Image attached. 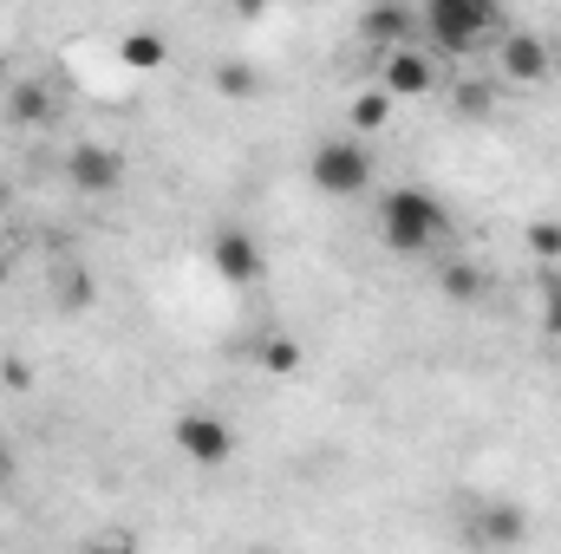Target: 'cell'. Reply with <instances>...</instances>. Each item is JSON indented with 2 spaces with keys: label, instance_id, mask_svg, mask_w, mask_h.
Returning <instances> with one entry per match:
<instances>
[{
  "label": "cell",
  "instance_id": "obj_6",
  "mask_svg": "<svg viewBox=\"0 0 561 554\" xmlns=\"http://www.w3.org/2000/svg\"><path fill=\"white\" fill-rule=\"evenodd\" d=\"M209 262H216V275L229 280V287H255L262 280V242L249 235V229H222L216 242H209Z\"/></svg>",
  "mask_w": 561,
  "mask_h": 554
},
{
  "label": "cell",
  "instance_id": "obj_4",
  "mask_svg": "<svg viewBox=\"0 0 561 554\" xmlns=\"http://www.w3.org/2000/svg\"><path fill=\"white\" fill-rule=\"evenodd\" d=\"M176 450L196 470H216V463L236 457V430H229V417H216V412H183L176 417Z\"/></svg>",
  "mask_w": 561,
  "mask_h": 554
},
{
  "label": "cell",
  "instance_id": "obj_15",
  "mask_svg": "<svg viewBox=\"0 0 561 554\" xmlns=\"http://www.w3.org/2000/svg\"><path fill=\"white\" fill-rule=\"evenodd\" d=\"M255 359H262V372H275V379H287V372H300V339H287V333H268Z\"/></svg>",
  "mask_w": 561,
  "mask_h": 554
},
{
  "label": "cell",
  "instance_id": "obj_9",
  "mask_svg": "<svg viewBox=\"0 0 561 554\" xmlns=\"http://www.w3.org/2000/svg\"><path fill=\"white\" fill-rule=\"evenodd\" d=\"M496 66H503V79H516V85H542V79L556 72V53H549L536 33H510L503 53H496Z\"/></svg>",
  "mask_w": 561,
  "mask_h": 554
},
{
  "label": "cell",
  "instance_id": "obj_25",
  "mask_svg": "<svg viewBox=\"0 0 561 554\" xmlns=\"http://www.w3.org/2000/svg\"><path fill=\"white\" fill-rule=\"evenodd\" d=\"M0 85H7V53H0Z\"/></svg>",
  "mask_w": 561,
  "mask_h": 554
},
{
  "label": "cell",
  "instance_id": "obj_11",
  "mask_svg": "<svg viewBox=\"0 0 561 554\" xmlns=\"http://www.w3.org/2000/svg\"><path fill=\"white\" fill-rule=\"evenodd\" d=\"M437 293L457 300V307H477V300L490 293V275H483L477 262H437Z\"/></svg>",
  "mask_w": 561,
  "mask_h": 554
},
{
  "label": "cell",
  "instance_id": "obj_17",
  "mask_svg": "<svg viewBox=\"0 0 561 554\" xmlns=\"http://www.w3.org/2000/svg\"><path fill=\"white\" fill-rule=\"evenodd\" d=\"M386 118H392V99H386L379 85H366V92L353 99V125H359V131H379Z\"/></svg>",
  "mask_w": 561,
  "mask_h": 554
},
{
  "label": "cell",
  "instance_id": "obj_2",
  "mask_svg": "<svg viewBox=\"0 0 561 554\" xmlns=\"http://www.w3.org/2000/svg\"><path fill=\"white\" fill-rule=\"evenodd\" d=\"M419 26L431 33L437 53H470L483 33L503 26V7H496V0H431L419 13Z\"/></svg>",
  "mask_w": 561,
  "mask_h": 554
},
{
  "label": "cell",
  "instance_id": "obj_8",
  "mask_svg": "<svg viewBox=\"0 0 561 554\" xmlns=\"http://www.w3.org/2000/svg\"><path fill=\"white\" fill-rule=\"evenodd\" d=\"M470 542H477V549H523V542H529L523 503H483V509L470 516Z\"/></svg>",
  "mask_w": 561,
  "mask_h": 554
},
{
  "label": "cell",
  "instance_id": "obj_26",
  "mask_svg": "<svg viewBox=\"0 0 561 554\" xmlns=\"http://www.w3.org/2000/svg\"><path fill=\"white\" fill-rule=\"evenodd\" d=\"M0 203H7V183H0Z\"/></svg>",
  "mask_w": 561,
  "mask_h": 554
},
{
  "label": "cell",
  "instance_id": "obj_23",
  "mask_svg": "<svg viewBox=\"0 0 561 554\" xmlns=\"http://www.w3.org/2000/svg\"><path fill=\"white\" fill-rule=\"evenodd\" d=\"M85 554H131L125 542H99V549H85Z\"/></svg>",
  "mask_w": 561,
  "mask_h": 554
},
{
  "label": "cell",
  "instance_id": "obj_1",
  "mask_svg": "<svg viewBox=\"0 0 561 554\" xmlns=\"http://www.w3.org/2000/svg\"><path fill=\"white\" fill-rule=\"evenodd\" d=\"M444 222H450V216H444V203H437L431 189L399 183V189L379 196V242H386L392 255H424V249H437Z\"/></svg>",
  "mask_w": 561,
  "mask_h": 554
},
{
  "label": "cell",
  "instance_id": "obj_22",
  "mask_svg": "<svg viewBox=\"0 0 561 554\" xmlns=\"http://www.w3.org/2000/svg\"><path fill=\"white\" fill-rule=\"evenodd\" d=\"M13 470H20V463H13V450H7V443H0V489H7V483H13Z\"/></svg>",
  "mask_w": 561,
  "mask_h": 554
},
{
  "label": "cell",
  "instance_id": "obj_5",
  "mask_svg": "<svg viewBox=\"0 0 561 554\" xmlns=\"http://www.w3.org/2000/svg\"><path fill=\"white\" fill-rule=\"evenodd\" d=\"M66 183H72L79 196H112V189L125 183V157H118L112 143H72V157H66Z\"/></svg>",
  "mask_w": 561,
  "mask_h": 554
},
{
  "label": "cell",
  "instance_id": "obj_13",
  "mask_svg": "<svg viewBox=\"0 0 561 554\" xmlns=\"http://www.w3.org/2000/svg\"><path fill=\"white\" fill-rule=\"evenodd\" d=\"M53 112V92L39 85V79H20L13 92H7V125H39Z\"/></svg>",
  "mask_w": 561,
  "mask_h": 554
},
{
  "label": "cell",
  "instance_id": "obj_24",
  "mask_svg": "<svg viewBox=\"0 0 561 554\" xmlns=\"http://www.w3.org/2000/svg\"><path fill=\"white\" fill-rule=\"evenodd\" d=\"M0 280H7V235H0Z\"/></svg>",
  "mask_w": 561,
  "mask_h": 554
},
{
  "label": "cell",
  "instance_id": "obj_3",
  "mask_svg": "<svg viewBox=\"0 0 561 554\" xmlns=\"http://www.w3.org/2000/svg\"><path fill=\"white\" fill-rule=\"evenodd\" d=\"M307 176H313L320 196H366L373 189V157H366V143H353V138H327V143H313Z\"/></svg>",
  "mask_w": 561,
  "mask_h": 554
},
{
  "label": "cell",
  "instance_id": "obj_14",
  "mask_svg": "<svg viewBox=\"0 0 561 554\" xmlns=\"http://www.w3.org/2000/svg\"><path fill=\"white\" fill-rule=\"evenodd\" d=\"M163 53H170V46H163V33H125V39H118V59H125L131 72H157V66H163Z\"/></svg>",
  "mask_w": 561,
  "mask_h": 554
},
{
  "label": "cell",
  "instance_id": "obj_10",
  "mask_svg": "<svg viewBox=\"0 0 561 554\" xmlns=\"http://www.w3.org/2000/svg\"><path fill=\"white\" fill-rule=\"evenodd\" d=\"M359 33H366L373 46H386V53H405L412 33H419V13H412V7H366V13H359Z\"/></svg>",
  "mask_w": 561,
  "mask_h": 554
},
{
  "label": "cell",
  "instance_id": "obj_21",
  "mask_svg": "<svg viewBox=\"0 0 561 554\" xmlns=\"http://www.w3.org/2000/svg\"><path fill=\"white\" fill-rule=\"evenodd\" d=\"M549 326L561 333V280H549Z\"/></svg>",
  "mask_w": 561,
  "mask_h": 554
},
{
  "label": "cell",
  "instance_id": "obj_16",
  "mask_svg": "<svg viewBox=\"0 0 561 554\" xmlns=\"http://www.w3.org/2000/svg\"><path fill=\"white\" fill-rule=\"evenodd\" d=\"M53 293H59V307L85 313V307H92V275H85V268L72 262V268H59V275H53Z\"/></svg>",
  "mask_w": 561,
  "mask_h": 554
},
{
  "label": "cell",
  "instance_id": "obj_20",
  "mask_svg": "<svg viewBox=\"0 0 561 554\" xmlns=\"http://www.w3.org/2000/svg\"><path fill=\"white\" fill-rule=\"evenodd\" d=\"M0 385H7V392H26V385H33V366H26V359H7V366H0Z\"/></svg>",
  "mask_w": 561,
  "mask_h": 554
},
{
  "label": "cell",
  "instance_id": "obj_18",
  "mask_svg": "<svg viewBox=\"0 0 561 554\" xmlns=\"http://www.w3.org/2000/svg\"><path fill=\"white\" fill-rule=\"evenodd\" d=\"M529 255L536 262H561V222H529Z\"/></svg>",
  "mask_w": 561,
  "mask_h": 554
},
{
  "label": "cell",
  "instance_id": "obj_19",
  "mask_svg": "<svg viewBox=\"0 0 561 554\" xmlns=\"http://www.w3.org/2000/svg\"><path fill=\"white\" fill-rule=\"evenodd\" d=\"M490 105H496V92H490L483 79H470V85H457V112H463V118H483Z\"/></svg>",
  "mask_w": 561,
  "mask_h": 554
},
{
  "label": "cell",
  "instance_id": "obj_7",
  "mask_svg": "<svg viewBox=\"0 0 561 554\" xmlns=\"http://www.w3.org/2000/svg\"><path fill=\"white\" fill-rule=\"evenodd\" d=\"M437 85V59L419 53V46H405V53H386V66H379V92L399 105V99H424Z\"/></svg>",
  "mask_w": 561,
  "mask_h": 554
},
{
  "label": "cell",
  "instance_id": "obj_12",
  "mask_svg": "<svg viewBox=\"0 0 561 554\" xmlns=\"http://www.w3.org/2000/svg\"><path fill=\"white\" fill-rule=\"evenodd\" d=\"M209 85H216L222 99H236V105H249V99L262 92V72H255L249 59H222V66L209 72Z\"/></svg>",
  "mask_w": 561,
  "mask_h": 554
}]
</instances>
